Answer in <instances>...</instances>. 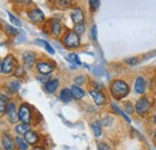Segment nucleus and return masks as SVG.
<instances>
[{
    "label": "nucleus",
    "instance_id": "b1692460",
    "mask_svg": "<svg viewBox=\"0 0 156 150\" xmlns=\"http://www.w3.org/2000/svg\"><path fill=\"white\" fill-rule=\"evenodd\" d=\"M16 144L18 145V148L20 150H28V147H29V143L25 141V138H23L20 136L16 138Z\"/></svg>",
    "mask_w": 156,
    "mask_h": 150
},
{
    "label": "nucleus",
    "instance_id": "a18cd8bd",
    "mask_svg": "<svg viewBox=\"0 0 156 150\" xmlns=\"http://www.w3.org/2000/svg\"><path fill=\"white\" fill-rule=\"evenodd\" d=\"M0 150H1V149H0Z\"/></svg>",
    "mask_w": 156,
    "mask_h": 150
},
{
    "label": "nucleus",
    "instance_id": "6ab92c4d",
    "mask_svg": "<svg viewBox=\"0 0 156 150\" xmlns=\"http://www.w3.org/2000/svg\"><path fill=\"white\" fill-rule=\"evenodd\" d=\"M59 98H60V101H62V102H65V103L70 102V101L73 98V97H72V93H71V89L64 88V89L60 91V94H59Z\"/></svg>",
    "mask_w": 156,
    "mask_h": 150
},
{
    "label": "nucleus",
    "instance_id": "58836bf2",
    "mask_svg": "<svg viewBox=\"0 0 156 150\" xmlns=\"http://www.w3.org/2000/svg\"><path fill=\"white\" fill-rule=\"evenodd\" d=\"M23 75H24V67H22V66H18V67H16V72H15V76H16V77H22Z\"/></svg>",
    "mask_w": 156,
    "mask_h": 150
},
{
    "label": "nucleus",
    "instance_id": "cd10ccee",
    "mask_svg": "<svg viewBox=\"0 0 156 150\" xmlns=\"http://www.w3.org/2000/svg\"><path fill=\"white\" fill-rule=\"evenodd\" d=\"M88 4H89L90 11H91V12H96L98 9H100L101 0H88Z\"/></svg>",
    "mask_w": 156,
    "mask_h": 150
},
{
    "label": "nucleus",
    "instance_id": "20e7f679",
    "mask_svg": "<svg viewBox=\"0 0 156 150\" xmlns=\"http://www.w3.org/2000/svg\"><path fill=\"white\" fill-rule=\"evenodd\" d=\"M151 108V102L147 96H140L135 105V111L139 116H147Z\"/></svg>",
    "mask_w": 156,
    "mask_h": 150
},
{
    "label": "nucleus",
    "instance_id": "a878e982",
    "mask_svg": "<svg viewBox=\"0 0 156 150\" xmlns=\"http://www.w3.org/2000/svg\"><path fill=\"white\" fill-rule=\"evenodd\" d=\"M75 33H77L78 35H83L87 30V25L85 23H79V24H73V29H72Z\"/></svg>",
    "mask_w": 156,
    "mask_h": 150
},
{
    "label": "nucleus",
    "instance_id": "6e6552de",
    "mask_svg": "<svg viewBox=\"0 0 156 150\" xmlns=\"http://www.w3.org/2000/svg\"><path fill=\"white\" fill-rule=\"evenodd\" d=\"M22 60H23V64H24V67L28 69V70H31L34 66H36V53L31 52V51H27L22 54Z\"/></svg>",
    "mask_w": 156,
    "mask_h": 150
},
{
    "label": "nucleus",
    "instance_id": "f3484780",
    "mask_svg": "<svg viewBox=\"0 0 156 150\" xmlns=\"http://www.w3.org/2000/svg\"><path fill=\"white\" fill-rule=\"evenodd\" d=\"M55 6L60 10H69L75 6V0H55Z\"/></svg>",
    "mask_w": 156,
    "mask_h": 150
},
{
    "label": "nucleus",
    "instance_id": "a19ab883",
    "mask_svg": "<svg viewBox=\"0 0 156 150\" xmlns=\"http://www.w3.org/2000/svg\"><path fill=\"white\" fill-rule=\"evenodd\" d=\"M93 85H95L94 88H95L96 90H102V89H103V84L98 83V82H94V83H93Z\"/></svg>",
    "mask_w": 156,
    "mask_h": 150
},
{
    "label": "nucleus",
    "instance_id": "aec40b11",
    "mask_svg": "<svg viewBox=\"0 0 156 150\" xmlns=\"http://www.w3.org/2000/svg\"><path fill=\"white\" fill-rule=\"evenodd\" d=\"M111 108H112V111L114 113H117L119 114L120 116H122L127 123H131V119H130V116H129V114H126V113L124 112V111H121V108H119V106H118L117 103H114V102H112L111 103Z\"/></svg>",
    "mask_w": 156,
    "mask_h": 150
},
{
    "label": "nucleus",
    "instance_id": "39448f33",
    "mask_svg": "<svg viewBox=\"0 0 156 150\" xmlns=\"http://www.w3.org/2000/svg\"><path fill=\"white\" fill-rule=\"evenodd\" d=\"M48 25H49V34L55 38H59L60 36H62V33H64V27H62V23L57 18H52L48 22Z\"/></svg>",
    "mask_w": 156,
    "mask_h": 150
},
{
    "label": "nucleus",
    "instance_id": "c85d7f7f",
    "mask_svg": "<svg viewBox=\"0 0 156 150\" xmlns=\"http://www.w3.org/2000/svg\"><path fill=\"white\" fill-rule=\"evenodd\" d=\"M7 15H9V18H10V22H11L12 25H15V27H17V28L22 27V22H20V19L18 18L17 16H15V15L11 13V12H7Z\"/></svg>",
    "mask_w": 156,
    "mask_h": 150
},
{
    "label": "nucleus",
    "instance_id": "2f4dec72",
    "mask_svg": "<svg viewBox=\"0 0 156 150\" xmlns=\"http://www.w3.org/2000/svg\"><path fill=\"white\" fill-rule=\"evenodd\" d=\"M113 124V118L111 116V115H105L103 118H102V120H101V125L102 126H111Z\"/></svg>",
    "mask_w": 156,
    "mask_h": 150
},
{
    "label": "nucleus",
    "instance_id": "dca6fc26",
    "mask_svg": "<svg viewBox=\"0 0 156 150\" xmlns=\"http://www.w3.org/2000/svg\"><path fill=\"white\" fill-rule=\"evenodd\" d=\"M24 138H25V141L29 143V144H31V145H34V144H36L37 142H39V133L35 131H33V130H30V131H28L25 134H24Z\"/></svg>",
    "mask_w": 156,
    "mask_h": 150
},
{
    "label": "nucleus",
    "instance_id": "393cba45",
    "mask_svg": "<svg viewBox=\"0 0 156 150\" xmlns=\"http://www.w3.org/2000/svg\"><path fill=\"white\" fill-rule=\"evenodd\" d=\"M91 127H93V131H94L96 137H101L102 136V125H101V121H94L93 125H91Z\"/></svg>",
    "mask_w": 156,
    "mask_h": 150
},
{
    "label": "nucleus",
    "instance_id": "ea45409f",
    "mask_svg": "<svg viewBox=\"0 0 156 150\" xmlns=\"http://www.w3.org/2000/svg\"><path fill=\"white\" fill-rule=\"evenodd\" d=\"M98 150H109V145L107 143H98Z\"/></svg>",
    "mask_w": 156,
    "mask_h": 150
},
{
    "label": "nucleus",
    "instance_id": "e433bc0d",
    "mask_svg": "<svg viewBox=\"0 0 156 150\" xmlns=\"http://www.w3.org/2000/svg\"><path fill=\"white\" fill-rule=\"evenodd\" d=\"M125 62H126L127 65H130V66H135V65L138 64V58H136V56L126 58V59H125Z\"/></svg>",
    "mask_w": 156,
    "mask_h": 150
},
{
    "label": "nucleus",
    "instance_id": "79ce46f5",
    "mask_svg": "<svg viewBox=\"0 0 156 150\" xmlns=\"http://www.w3.org/2000/svg\"><path fill=\"white\" fill-rule=\"evenodd\" d=\"M153 124H154V125H156V114L153 116Z\"/></svg>",
    "mask_w": 156,
    "mask_h": 150
},
{
    "label": "nucleus",
    "instance_id": "72a5a7b5",
    "mask_svg": "<svg viewBox=\"0 0 156 150\" xmlns=\"http://www.w3.org/2000/svg\"><path fill=\"white\" fill-rule=\"evenodd\" d=\"M13 2L17 5V6H31L33 5V1L31 0H13Z\"/></svg>",
    "mask_w": 156,
    "mask_h": 150
},
{
    "label": "nucleus",
    "instance_id": "4c0bfd02",
    "mask_svg": "<svg viewBox=\"0 0 156 150\" xmlns=\"http://www.w3.org/2000/svg\"><path fill=\"white\" fill-rule=\"evenodd\" d=\"M90 35H91V38L94 41H98V27L94 24L91 27V30H90Z\"/></svg>",
    "mask_w": 156,
    "mask_h": 150
},
{
    "label": "nucleus",
    "instance_id": "f704fd0d",
    "mask_svg": "<svg viewBox=\"0 0 156 150\" xmlns=\"http://www.w3.org/2000/svg\"><path fill=\"white\" fill-rule=\"evenodd\" d=\"M85 82H87V77L84 75H79L75 78V84L76 85H83Z\"/></svg>",
    "mask_w": 156,
    "mask_h": 150
},
{
    "label": "nucleus",
    "instance_id": "bb28decb",
    "mask_svg": "<svg viewBox=\"0 0 156 150\" xmlns=\"http://www.w3.org/2000/svg\"><path fill=\"white\" fill-rule=\"evenodd\" d=\"M124 112L126 113V114H129V115H131L133 112H136L135 111V105L131 101H126L124 103Z\"/></svg>",
    "mask_w": 156,
    "mask_h": 150
},
{
    "label": "nucleus",
    "instance_id": "c03bdc74",
    "mask_svg": "<svg viewBox=\"0 0 156 150\" xmlns=\"http://www.w3.org/2000/svg\"><path fill=\"white\" fill-rule=\"evenodd\" d=\"M154 138H155V139H156V130H155V131H154Z\"/></svg>",
    "mask_w": 156,
    "mask_h": 150
},
{
    "label": "nucleus",
    "instance_id": "412c9836",
    "mask_svg": "<svg viewBox=\"0 0 156 150\" xmlns=\"http://www.w3.org/2000/svg\"><path fill=\"white\" fill-rule=\"evenodd\" d=\"M34 43H35V45H39V46H41V47H43V48H44L49 54H52V55L55 53L54 48H53V47H52L47 41H44V40H35V42H34Z\"/></svg>",
    "mask_w": 156,
    "mask_h": 150
},
{
    "label": "nucleus",
    "instance_id": "9d476101",
    "mask_svg": "<svg viewBox=\"0 0 156 150\" xmlns=\"http://www.w3.org/2000/svg\"><path fill=\"white\" fill-rule=\"evenodd\" d=\"M6 116L11 124H16L20 120L18 115V109L15 102H9L7 103V109H6Z\"/></svg>",
    "mask_w": 156,
    "mask_h": 150
},
{
    "label": "nucleus",
    "instance_id": "9b49d317",
    "mask_svg": "<svg viewBox=\"0 0 156 150\" xmlns=\"http://www.w3.org/2000/svg\"><path fill=\"white\" fill-rule=\"evenodd\" d=\"M55 70V65L49 61H39L36 64V71L40 75H51Z\"/></svg>",
    "mask_w": 156,
    "mask_h": 150
},
{
    "label": "nucleus",
    "instance_id": "c9c22d12",
    "mask_svg": "<svg viewBox=\"0 0 156 150\" xmlns=\"http://www.w3.org/2000/svg\"><path fill=\"white\" fill-rule=\"evenodd\" d=\"M52 78H51V76L49 75H39L37 76V80H39L40 83H42L43 85L47 83V82H49Z\"/></svg>",
    "mask_w": 156,
    "mask_h": 150
},
{
    "label": "nucleus",
    "instance_id": "423d86ee",
    "mask_svg": "<svg viewBox=\"0 0 156 150\" xmlns=\"http://www.w3.org/2000/svg\"><path fill=\"white\" fill-rule=\"evenodd\" d=\"M70 17L73 24H79V23H85V12L83 10V7L80 6H73L72 9H70Z\"/></svg>",
    "mask_w": 156,
    "mask_h": 150
},
{
    "label": "nucleus",
    "instance_id": "37998d69",
    "mask_svg": "<svg viewBox=\"0 0 156 150\" xmlns=\"http://www.w3.org/2000/svg\"><path fill=\"white\" fill-rule=\"evenodd\" d=\"M0 72H2V61L0 60Z\"/></svg>",
    "mask_w": 156,
    "mask_h": 150
},
{
    "label": "nucleus",
    "instance_id": "1a4fd4ad",
    "mask_svg": "<svg viewBox=\"0 0 156 150\" xmlns=\"http://www.w3.org/2000/svg\"><path fill=\"white\" fill-rule=\"evenodd\" d=\"M16 70V59L15 56L9 54L2 60V72L5 75H10Z\"/></svg>",
    "mask_w": 156,
    "mask_h": 150
},
{
    "label": "nucleus",
    "instance_id": "0eeeda50",
    "mask_svg": "<svg viewBox=\"0 0 156 150\" xmlns=\"http://www.w3.org/2000/svg\"><path fill=\"white\" fill-rule=\"evenodd\" d=\"M18 115H20V120L22 123L25 124H30L33 120V113H31V108L29 107V105L27 103H22L18 109Z\"/></svg>",
    "mask_w": 156,
    "mask_h": 150
},
{
    "label": "nucleus",
    "instance_id": "473e14b6",
    "mask_svg": "<svg viewBox=\"0 0 156 150\" xmlns=\"http://www.w3.org/2000/svg\"><path fill=\"white\" fill-rule=\"evenodd\" d=\"M6 109H7V102L4 97H0V115L6 114Z\"/></svg>",
    "mask_w": 156,
    "mask_h": 150
},
{
    "label": "nucleus",
    "instance_id": "ddd939ff",
    "mask_svg": "<svg viewBox=\"0 0 156 150\" xmlns=\"http://www.w3.org/2000/svg\"><path fill=\"white\" fill-rule=\"evenodd\" d=\"M133 90L137 95H144L147 91V80L144 78V76H138L135 79V84H133Z\"/></svg>",
    "mask_w": 156,
    "mask_h": 150
},
{
    "label": "nucleus",
    "instance_id": "4be33fe9",
    "mask_svg": "<svg viewBox=\"0 0 156 150\" xmlns=\"http://www.w3.org/2000/svg\"><path fill=\"white\" fill-rule=\"evenodd\" d=\"M31 129H30V124H25V123H20L18 125H16V127H15V131L17 132L18 134H25L28 131H30Z\"/></svg>",
    "mask_w": 156,
    "mask_h": 150
},
{
    "label": "nucleus",
    "instance_id": "2eb2a0df",
    "mask_svg": "<svg viewBox=\"0 0 156 150\" xmlns=\"http://www.w3.org/2000/svg\"><path fill=\"white\" fill-rule=\"evenodd\" d=\"M44 90L48 93V94H54L57 90H58L59 88V79H51L49 82H47L46 84H44Z\"/></svg>",
    "mask_w": 156,
    "mask_h": 150
},
{
    "label": "nucleus",
    "instance_id": "5701e85b",
    "mask_svg": "<svg viewBox=\"0 0 156 150\" xmlns=\"http://www.w3.org/2000/svg\"><path fill=\"white\" fill-rule=\"evenodd\" d=\"M5 33L9 35V36H17L18 35V29H17V27H15V25H5Z\"/></svg>",
    "mask_w": 156,
    "mask_h": 150
},
{
    "label": "nucleus",
    "instance_id": "f8f14e48",
    "mask_svg": "<svg viewBox=\"0 0 156 150\" xmlns=\"http://www.w3.org/2000/svg\"><path fill=\"white\" fill-rule=\"evenodd\" d=\"M89 94L91 96V98L94 100V102H95V105L96 106H103V105H106V102H107V96L106 94L102 91V90H96V89H91L90 91H89Z\"/></svg>",
    "mask_w": 156,
    "mask_h": 150
},
{
    "label": "nucleus",
    "instance_id": "7ed1b4c3",
    "mask_svg": "<svg viewBox=\"0 0 156 150\" xmlns=\"http://www.w3.org/2000/svg\"><path fill=\"white\" fill-rule=\"evenodd\" d=\"M27 17L31 23H34L36 25H41L46 22V16H44L43 11L36 6H31V7L27 9Z\"/></svg>",
    "mask_w": 156,
    "mask_h": 150
},
{
    "label": "nucleus",
    "instance_id": "4468645a",
    "mask_svg": "<svg viewBox=\"0 0 156 150\" xmlns=\"http://www.w3.org/2000/svg\"><path fill=\"white\" fill-rule=\"evenodd\" d=\"M2 145L5 150H15L16 149V139H13L10 134H5L2 137Z\"/></svg>",
    "mask_w": 156,
    "mask_h": 150
},
{
    "label": "nucleus",
    "instance_id": "f257e3e1",
    "mask_svg": "<svg viewBox=\"0 0 156 150\" xmlns=\"http://www.w3.org/2000/svg\"><path fill=\"white\" fill-rule=\"evenodd\" d=\"M109 93L113 96V98H115L118 101L124 100L130 94V85L124 79H115L111 83Z\"/></svg>",
    "mask_w": 156,
    "mask_h": 150
},
{
    "label": "nucleus",
    "instance_id": "a211bd4d",
    "mask_svg": "<svg viewBox=\"0 0 156 150\" xmlns=\"http://www.w3.org/2000/svg\"><path fill=\"white\" fill-rule=\"evenodd\" d=\"M70 89H71V93H72V97H73L75 100H82V98L85 96V91H84L79 85L73 84Z\"/></svg>",
    "mask_w": 156,
    "mask_h": 150
},
{
    "label": "nucleus",
    "instance_id": "c756f323",
    "mask_svg": "<svg viewBox=\"0 0 156 150\" xmlns=\"http://www.w3.org/2000/svg\"><path fill=\"white\" fill-rule=\"evenodd\" d=\"M7 87H9V89L12 91V93H16V91H18L20 88V83L18 80H16V79H13V80H11L9 84H7Z\"/></svg>",
    "mask_w": 156,
    "mask_h": 150
},
{
    "label": "nucleus",
    "instance_id": "7c9ffc66",
    "mask_svg": "<svg viewBox=\"0 0 156 150\" xmlns=\"http://www.w3.org/2000/svg\"><path fill=\"white\" fill-rule=\"evenodd\" d=\"M67 60L70 62H72L73 65H82V61H80V59L78 58V55L76 53H70L67 55Z\"/></svg>",
    "mask_w": 156,
    "mask_h": 150
},
{
    "label": "nucleus",
    "instance_id": "f03ea898",
    "mask_svg": "<svg viewBox=\"0 0 156 150\" xmlns=\"http://www.w3.org/2000/svg\"><path fill=\"white\" fill-rule=\"evenodd\" d=\"M61 42L62 45L69 48V49H76L80 47V35H78L77 33H75L73 30H66L64 33V35L61 36Z\"/></svg>",
    "mask_w": 156,
    "mask_h": 150
}]
</instances>
